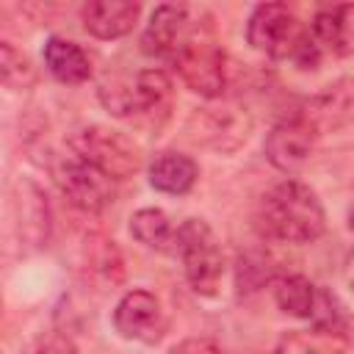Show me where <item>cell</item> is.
I'll use <instances>...</instances> for the list:
<instances>
[{
    "label": "cell",
    "instance_id": "obj_1",
    "mask_svg": "<svg viewBox=\"0 0 354 354\" xmlns=\"http://www.w3.org/2000/svg\"><path fill=\"white\" fill-rule=\"evenodd\" d=\"M260 221L271 238L285 243H313L326 227V216L315 191L299 180H285L263 196Z\"/></svg>",
    "mask_w": 354,
    "mask_h": 354
},
{
    "label": "cell",
    "instance_id": "obj_2",
    "mask_svg": "<svg viewBox=\"0 0 354 354\" xmlns=\"http://www.w3.org/2000/svg\"><path fill=\"white\" fill-rule=\"evenodd\" d=\"M246 41L271 58H290L301 69H313L324 58L310 28L285 3H260L246 22Z\"/></svg>",
    "mask_w": 354,
    "mask_h": 354
},
{
    "label": "cell",
    "instance_id": "obj_3",
    "mask_svg": "<svg viewBox=\"0 0 354 354\" xmlns=\"http://www.w3.org/2000/svg\"><path fill=\"white\" fill-rule=\"evenodd\" d=\"M171 64L180 72L183 83L207 100L218 97L227 86V55L207 22L194 25L191 36L185 39Z\"/></svg>",
    "mask_w": 354,
    "mask_h": 354
},
{
    "label": "cell",
    "instance_id": "obj_4",
    "mask_svg": "<svg viewBox=\"0 0 354 354\" xmlns=\"http://www.w3.org/2000/svg\"><path fill=\"white\" fill-rule=\"evenodd\" d=\"M174 252L183 260L185 279L194 293L213 296L221 285L224 274V254L218 246V238L202 218H185L177 227V243Z\"/></svg>",
    "mask_w": 354,
    "mask_h": 354
},
{
    "label": "cell",
    "instance_id": "obj_5",
    "mask_svg": "<svg viewBox=\"0 0 354 354\" xmlns=\"http://www.w3.org/2000/svg\"><path fill=\"white\" fill-rule=\"evenodd\" d=\"M69 147H72L75 158H80L88 166L100 169L111 180H124V177L136 174L138 166H141L138 147L124 133L102 127V124L77 127L69 136Z\"/></svg>",
    "mask_w": 354,
    "mask_h": 354
},
{
    "label": "cell",
    "instance_id": "obj_6",
    "mask_svg": "<svg viewBox=\"0 0 354 354\" xmlns=\"http://www.w3.org/2000/svg\"><path fill=\"white\" fill-rule=\"evenodd\" d=\"M171 97V80L163 69H141L133 77L105 80L100 86V102L113 116L155 113L166 108Z\"/></svg>",
    "mask_w": 354,
    "mask_h": 354
},
{
    "label": "cell",
    "instance_id": "obj_7",
    "mask_svg": "<svg viewBox=\"0 0 354 354\" xmlns=\"http://www.w3.org/2000/svg\"><path fill=\"white\" fill-rule=\"evenodd\" d=\"M58 191L83 213H102L113 202V180L80 158H64L53 166Z\"/></svg>",
    "mask_w": 354,
    "mask_h": 354
},
{
    "label": "cell",
    "instance_id": "obj_8",
    "mask_svg": "<svg viewBox=\"0 0 354 354\" xmlns=\"http://www.w3.org/2000/svg\"><path fill=\"white\" fill-rule=\"evenodd\" d=\"M274 301L282 313L293 318H307L313 326H337L343 324V315L337 310L335 296L313 285L301 274H285L274 279Z\"/></svg>",
    "mask_w": 354,
    "mask_h": 354
},
{
    "label": "cell",
    "instance_id": "obj_9",
    "mask_svg": "<svg viewBox=\"0 0 354 354\" xmlns=\"http://www.w3.org/2000/svg\"><path fill=\"white\" fill-rule=\"evenodd\" d=\"M188 130L196 144L213 147L218 152H232L246 141V136L252 130V119L246 116V111H241L235 105L196 108L191 113Z\"/></svg>",
    "mask_w": 354,
    "mask_h": 354
},
{
    "label": "cell",
    "instance_id": "obj_10",
    "mask_svg": "<svg viewBox=\"0 0 354 354\" xmlns=\"http://www.w3.org/2000/svg\"><path fill=\"white\" fill-rule=\"evenodd\" d=\"M315 136H318V130L299 111V113H293V116H288L271 127V133L266 136V158L279 171L293 174L310 160Z\"/></svg>",
    "mask_w": 354,
    "mask_h": 354
},
{
    "label": "cell",
    "instance_id": "obj_11",
    "mask_svg": "<svg viewBox=\"0 0 354 354\" xmlns=\"http://www.w3.org/2000/svg\"><path fill=\"white\" fill-rule=\"evenodd\" d=\"M113 326L124 340L158 343L166 332V313L149 290H130L113 310Z\"/></svg>",
    "mask_w": 354,
    "mask_h": 354
},
{
    "label": "cell",
    "instance_id": "obj_12",
    "mask_svg": "<svg viewBox=\"0 0 354 354\" xmlns=\"http://www.w3.org/2000/svg\"><path fill=\"white\" fill-rule=\"evenodd\" d=\"M196 19L191 17L188 6H158L144 28L141 36V50L152 58H163V61H174V55L180 53V47L185 44V39L191 36Z\"/></svg>",
    "mask_w": 354,
    "mask_h": 354
},
{
    "label": "cell",
    "instance_id": "obj_13",
    "mask_svg": "<svg viewBox=\"0 0 354 354\" xmlns=\"http://www.w3.org/2000/svg\"><path fill=\"white\" fill-rule=\"evenodd\" d=\"M310 33L321 53L348 55L354 53V6H324L310 22Z\"/></svg>",
    "mask_w": 354,
    "mask_h": 354
},
{
    "label": "cell",
    "instance_id": "obj_14",
    "mask_svg": "<svg viewBox=\"0 0 354 354\" xmlns=\"http://www.w3.org/2000/svg\"><path fill=\"white\" fill-rule=\"evenodd\" d=\"M277 354H354V332L346 324L296 329L282 335Z\"/></svg>",
    "mask_w": 354,
    "mask_h": 354
},
{
    "label": "cell",
    "instance_id": "obj_15",
    "mask_svg": "<svg viewBox=\"0 0 354 354\" xmlns=\"http://www.w3.org/2000/svg\"><path fill=\"white\" fill-rule=\"evenodd\" d=\"M141 6L127 0H97L83 6V28L97 39H122L138 22Z\"/></svg>",
    "mask_w": 354,
    "mask_h": 354
},
{
    "label": "cell",
    "instance_id": "obj_16",
    "mask_svg": "<svg viewBox=\"0 0 354 354\" xmlns=\"http://www.w3.org/2000/svg\"><path fill=\"white\" fill-rule=\"evenodd\" d=\"M199 177V169L194 163V158L183 155V152H158L155 160L149 163V185L160 194H171V196H180V194H188L194 188Z\"/></svg>",
    "mask_w": 354,
    "mask_h": 354
},
{
    "label": "cell",
    "instance_id": "obj_17",
    "mask_svg": "<svg viewBox=\"0 0 354 354\" xmlns=\"http://www.w3.org/2000/svg\"><path fill=\"white\" fill-rule=\"evenodd\" d=\"M44 66L47 72L61 80V83H69V86H77L83 80L91 77V61L86 55V50L69 39H61V36H53L44 41Z\"/></svg>",
    "mask_w": 354,
    "mask_h": 354
},
{
    "label": "cell",
    "instance_id": "obj_18",
    "mask_svg": "<svg viewBox=\"0 0 354 354\" xmlns=\"http://www.w3.org/2000/svg\"><path fill=\"white\" fill-rule=\"evenodd\" d=\"M354 111V80H340L335 86H329L324 94H318L307 111H301L315 130L321 127H337L343 119H348V113Z\"/></svg>",
    "mask_w": 354,
    "mask_h": 354
},
{
    "label": "cell",
    "instance_id": "obj_19",
    "mask_svg": "<svg viewBox=\"0 0 354 354\" xmlns=\"http://www.w3.org/2000/svg\"><path fill=\"white\" fill-rule=\"evenodd\" d=\"M130 232L138 243L149 246V249H171L174 252V243H177V227H171L169 216L158 207H141L133 213L130 218Z\"/></svg>",
    "mask_w": 354,
    "mask_h": 354
},
{
    "label": "cell",
    "instance_id": "obj_20",
    "mask_svg": "<svg viewBox=\"0 0 354 354\" xmlns=\"http://www.w3.org/2000/svg\"><path fill=\"white\" fill-rule=\"evenodd\" d=\"M0 75H3V83L14 91L30 88L36 83V69H33L30 58L22 50H17L11 41L0 44Z\"/></svg>",
    "mask_w": 354,
    "mask_h": 354
},
{
    "label": "cell",
    "instance_id": "obj_21",
    "mask_svg": "<svg viewBox=\"0 0 354 354\" xmlns=\"http://www.w3.org/2000/svg\"><path fill=\"white\" fill-rule=\"evenodd\" d=\"M169 354H221V348L207 337H188V340L177 343Z\"/></svg>",
    "mask_w": 354,
    "mask_h": 354
},
{
    "label": "cell",
    "instance_id": "obj_22",
    "mask_svg": "<svg viewBox=\"0 0 354 354\" xmlns=\"http://www.w3.org/2000/svg\"><path fill=\"white\" fill-rule=\"evenodd\" d=\"M36 354H77V348H75V343H72L69 337H64V335H50L47 340L39 343Z\"/></svg>",
    "mask_w": 354,
    "mask_h": 354
},
{
    "label": "cell",
    "instance_id": "obj_23",
    "mask_svg": "<svg viewBox=\"0 0 354 354\" xmlns=\"http://www.w3.org/2000/svg\"><path fill=\"white\" fill-rule=\"evenodd\" d=\"M348 224H351V230H354V207L348 210Z\"/></svg>",
    "mask_w": 354,
    "mask_h": 354
}]
</instances>
